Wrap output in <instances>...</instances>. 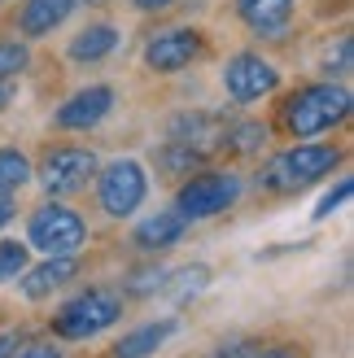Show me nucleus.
Masks as SVG:
<instances>
[{"instance_id":"1","label":"nucleus","mask_w":354,"mask_h":358,"mask_svg":"<svg viewBox=\"0 0 354 358\" xmlns=\"http://www.w3.org/2000/svg\"><path fill=\"white\" fill-rule=\"evenodd\" d=\"M332 166H341V149H337V145H311V140H302V145L276 153L271 162L262 166L258 184L267 188V192L293 196V192H302V188H311V184H320Z\"/></svg>"},{"instance_id":"2","label":"nucleus","mask_w":354,"mask_h":358,"mask_svg":"<svg viewBox=\"0 0 354 358\" xmlns=\"http://www.w3.org/2000/svg\"><path fill=\"white\" fill-rule=\"evenodd\" d=\"M346 118H350V92L332 79L293 92L289 105H285V127H289V136H302V140L341 127Z\"/></svg>"},{"instance_id":"3","label":"nucleus","mask_w":354,"mask_h":358,"mask_svg":"<svg viewBox=\"0 0 354 358\" xmlns=\"http://www.w3.org/2000/svg\"><path fill=\"white\" fill-rule=\"evenodd\" d=\"M118 319H122V297L114 289H83L52 315V332L62 341H87V336H101L105 328H114Z\"/></svg>"},{"instance_id":"4","label":"nucleus","mask_w":354,"mask_h":358,"mask_svg":"<svg viewBox=\"0 0 354 358\" xmlns=\"http://www.w3.org/2000/svg\"><path fill=\"white\" fill-rule=\"evenodd\" d=\"M87 245V223L79 210H70L62 201H44L27 219V249H40L44 258H66L79 254Z\"/></svg>"},{"instance_id":"5","label":"nucleus","mask_w":354,"mask_h":358,"mask_svg":"<svg viewBox=\"0 0 354 358\" xmlns=\"http://www.w3.org/2000/svg\"><path fill=\"white\" fill-rule=\"evenodd\" d=\"M149 196V175L136 157H118L110 166H97V201L110 219H132Z\"/></svg>"},{"instance_id":"6","label":"nucleus","mask_w":354,"mask_h":358,"mask_svg":"<svg viewBox=\"0 0 354 358\" xmlns=\"http://www.w3.org/2000/svg\"><path fill=\"white\" fill-rule=\"evenodd\" d=\"M97 153L83 149V145H52L44 153L40 171H31V179H40L48 196H70L87 188V179H97Z\"/></svg>"},{"instance_id":"7","label":"nucleus","mask_w":354,"mask_h":358,"mask_svg":"<svg viewBox=\"0 0 354 358\" xmlns=\"http://www.w3.org/2000/svg\"><path fill=\"white\" fill-rule=\"evenodd\" d=\"M236 196H241V179L232 171H201L180 188L175 210H180L188 223H201V219L223 214L227 206H236Z\"/></svg>"},{"instance_id":"8","label":"nucleus","mask_w":354,"mask_h":358,"mask_svg":"<svg viewBox=\"0 0 354 358\" xmlns=\"http://www.w3.org/2000/svg\"><path fill=\"white\" fill-rule=\"evenodd\" d=\"M223 87L236 105H254V101L271 96L280 87V70L262 57V52H236V57L223 66Z\"/></svg>"},{"instance_id":"9","label":"nucleus","mask_w":354,"mask_h":358,"mask_svg":"<svg viewBox=\"0 0 354 358\" xmlns=\"http://www.w3.org/2000/svg\"><path fill=\"white\" fill-rule=\"evenodd\" d=\"M201 57V35L188 31V27H167L149 35L145 44V66L157 70V75H175V70H184Z\"/></svg>"},{"instance_id":"10","label":"nucleus","mask_w":354,"mask_h":358,"mask_svg":"<svg viewBox=\"0 0 354 358\" xmlns=\"http://www.w3.org/2000/svg\"><path fill=\"white\" fill-rule=\"evenodd\" d=\"M110 110H114V87L92 83V87H83V92H75L70 101H62V110L52 114V122H57L62 131H87Z\"/></svg>"},{"instance_id":"11","label":"nucleus","mask_w":354,"mask_h":358,"mask_svg":"<svg viewBox=\"0 0 354 358\" xmlns=\"http://www.w3.org/2000/svg\"><path fill=\"white\" fill-rule=\"evenodd\" d=\"M79 275V258L66 254V258H44L40 266H27L22 275H17V284H22V297L27 301H44L62 289V284H70Z\"/></svg>"},{"instance_id":"12","label":"nucleus","mask_w":354,"mask_h":358,"mask_svg":"<svg viewBox=\"0 0 354 358\" xmlns=\"http://www.w3.org/2000/svg\"><path fill=\"white\" fill-rule=\"evenodd\" d=\"M184 231H188V219L180 210H157V214H149V219L132 231V241H136L140 254H162V249L184 241Z\"/></svg>"},{"instance_id":"13","label":"nucleus","mask_w":354,"mask_h":358,"mask_svg":"<svg viewBox=\"0 0 354 358\" xmlns=\"http://www.w3.org/2000/svg\"><path fill=\"white\" fill-rule=\"evenodd\" d=\"M175 332H180V319H175V315H167V319H149V324L132 328V332L114 345V358H149V354L162 350Z\"/></svg>"},{"instance_id":"14","label":"nucleus","mask_w":354,"mask_h":358,"mask_svg":"<svg viewBox=\"0 0 354 358\" xmlns=\"http://www.w3.org/2000/svg\"><path fill=\"white\" fill-rule=\"evenodd\" d=\"M236 13H241V22L250 27L254 35L280 40V35H285V27H289L293 0H236Z\"/></svg>"},{"instance_id":"15","label":"nucleus","mask_w":354,"mask_h":358,"mask_svg":"<svg viewBox=\"0 0 354 358\" xmlns=\"http://www.w3.org/2000/svg\"><path fill=\"white\" fill-rule=\"evenodd\" d=\"M171 140L175 145H188V149H197L201 157L210 149H219V140H223V122L215 114H180L171 122Z\"/></svg>"},{"instance_id":"16","label":"nucleus","mask_w":354,"mask_h":358,"mask_svg":"<svg viewBox=\"0 0 354 358\" xmlns=\"http://www.w3.org/2000/svg\"><path fill=\"white\" fill-rule=\"evenodd\" d=\"M70 9H75V0H27L22 5V35H31V40H40V35H48V31H57L66 17H70Z\"/></svg>"},{"instance_id":"17","label":"nucleus","mask_w":354,"mask_h":358,"mask_svg":"<svg viewBox=\"0 0 354 358\" xmlns=\"http://www.w3.org/2000/svg\"><path fill=\"white\" fill-rule=\"evenodd\" d=\"M114 48H118V31L110 22H97V27H87V31H79L75 40H70V62L92 66L101 57H110Z\"/></svg>"},{"instance_id":"18","label":"nucleus","mask_w":354,"mask_h":358,"mask_svg":"<svg viewBox=\"0 0 354 358\" xmlns=\"http://www.w3.org/2000/svg\"><path fill=\"white\" fill-rule=\"evenodd\" d=\"M262 145H267V122H236V127H223V140H219V149L227 153H258Z\"/></svg>"},{"instance_id":"19","label":"nucleus","mask_w":354,"mask_h":358,"mask_svg":"<svg viewBox=\"0 0 354 358\" xmlns=\"http://www.w3.org/2000/svg\"><path fill=\"white\" fill-rule=\"evenodd\" d=\"M167 280H171V271L162 262H153V266H136V271L122 280V289H127V297H153V293L167 289Z\"/></svg>"},{"instance_id":"20","label":"nucleus","mask_w":354,"mask_h":358,"mask_svg":"<svg viewBox=\"0 0 354 358\" xmlns=\"http://www.w3.org/2000/svg\"><path fill=\"white\" fill-rule=\"evenodd\" d=\"M22 184H31V162L17 149H0V192H17Z\"/></svg>"},{"instance_id":"21","label":"nucleus","mask_w":354,"mask_h":358,"mask_svg":"<svg viewBox=\"0 0 354 358\" xmlns=\"http://www.w3.org/2000/svg\"><path fill=\"white\" fill-rule=\"evenodd\" d=\"M206 284H210V266H184V271H180V280H167V289H171V301H175V306H180V301H188V297H197L201 289H206Z\"/></svg>"},{"instance_id":"22","label":"nucleus","mask_w":354,"mask_h":358,"mask_svg":"<svg viewBox=\"0 0 354 358\" xmlns=\"http://www.w3.org/2000/svg\"><path fill=\"white\" fill-rule=\"evenodd\" d=\"M31 266V249L22 241H0V284L17 280Z\"/></svg>"},{"instance_id":"23","label":"nucleus","mask_w":354,"mask_h":358,"mask_svg":"<svg viewBox=\"0 0 354 358\" xmlns=\"http://www.w3.org/2000/svg\"><path fill=\"white\" fill-rule=\"evenodd\" d=\"M201 162H206V157H201L197 149H188V145H175V140H171V145H167L162 153H157V166H162V171H171V175H184V171L201 166Z\"/></svg>"},{"instance_id":"24","label":"nucleus","mask_w":354,"mask_h":358,"mask_svg":"<svg viewBox=\"0 0 354 358\" xmlns=\"http://www.w3.org/2000/svg\"><path fill=\"white\" fill-rule=\"evenodd\" d=\"M350 192H354V179H350V175H341V179H337V188H328V192L320 196V206L311 210V219H315V223H324L332 210H341V206L350 201Z\"/></svg>"},{"instance_id":"25","label":"nucleus","mask_w":354,"mask_h":358,"mask_svg":"<svg viewBox=\"0 0 354 358\" xmlns=\"http://www.w3.org/2000/svg\"><path fill=\"white\" fill-rule=\"evenodd\" d=\"M27 62H31L27 44H17V40H5V44H0V79H13V75H22V70H27Z\"/></svg>"},{"instance_id":"26","label":"nucleus","mask_w":354,"mask_h":358,"mask_svg":"<svg viewBox=\"0 0 354 358\" xmlns=\"http://www.w3.org/2000/svg\"><path fill=\"white\" fill-rule=\"evenodd\" d=\"M350 35H341V40H337V52H328V62H324V75L332 79V75H337V79H346L350 75Z\"/></svg>"},{"instance_id":"27","label":"nucleus","mask_w":354,"mask_h":358,"mask_svg":"<svg viewBox=\"0 0 354 358\" xmlns=\"http://www.w3.org/2000/svg\"><path fill=\"white\" fill-rule=\"evenodd\" d=\"M254 350H258L254 341H223V345H219L215 354H210V358H250Z\"/></svg>"},{"instance_id":"28","label":"nucleus","mask_w":354,"mask_h":358,"mask_svg":"<svg viewBox=\"0 0 354 358\" xmlns=\"http://www.w3.org/2000/svg\"><path fill=\"white\" fill-rule=\"evenodd\" d=\"M250 358H302L297 345H267V350H254Z\"/></svg>"},{"instance_id":"29","label":"nucleus","mask_w":354,"mask_h":358,"mask_svg":"<svg viewBox=\"0 0 354 358\" xmlns=\"http://www.w3.org/2000/svg\"><path fill=\"white\" fill-rule=\"evenodd\" d=\"M13 358H66L57 345H27V350H17Z\"/></svg>"},{"instance_id":"30","label":"nucleus","mask_w":354,"mask_h":358,"mask_svg":"<svg viewBox=\"0 0 354 358\" xmlns=\"http://www.w3.org/2000/svg\"><path fill=\"white\" fill-rule=\"evenodd\" d=\"M17 345H27V336L22 332H5V336H0V358H13Z\"/></svg>"},{"instance_id":"31","label":"nucleus","mask_w":354,"mask_h":358,"mask_svg":"<svg viewBox=\"0 0 354 358\" xmlns=\"http://www.w3.org/2000/svg\"><path fill=\"white\" fill-rule=\"evenodd\" d=\"M17 214V201H13V192H0V227H5L9 219Z\"/></svg>"},{"instance_id":"32","label":"nucleus","mask_w":354,"mask_h":358,"mask_svg":"<svg viewBox=\"0 0 354 358\" xmlns=\"http://www.w3.org/2000/svg\"><path fill=\"white\" fill-rule=\"evenodd\" d=\"M132 5H136L140 13H157V9H171L175 0H132Z\"/></svg>"},{"instance_id":"33","label":"nucleus","mask_w":354,"mask_h":358,"mask_svg":"<svg viewBox=\"0 0 354 358\" xmlns=\"http://www.w3.org/2000/svg\"><path fill=\"white\" fill-rule=\"evenodd\" d=\"M13 101V79H0V110Z\"/></svg>"},{"instance_id":"34","label":"nucleus","mask_w":354,"mask_h":358,"mask_svg":"<svg viewBox=\"0 0 354 358\" xmlns=\"http://www.w3.org/2000/svg\"><path fill=\"white\" fill-rule=\"evenodd\" d=\"M75 5H105V0H75Z\"/></svg>"},{"instance_id":"35","label":"nucleus","mask_w":354,"mask_h":358,"mask_svg":"<svg viewBox=\"0 0 354 358\" xmlns=\"http://www.w3.org/2000/svg\"><path fill=\"white\" fill-rule=\"evenodd\" d=\"M0 5H5V0H0Z\"/></svg>"}]
</instances>
